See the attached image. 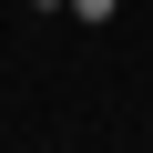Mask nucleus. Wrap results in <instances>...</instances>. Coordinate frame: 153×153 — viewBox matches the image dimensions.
Returning a JSON list of instances; mask_svg holds the SVG:
<instances>
[{
    "label": "nucleus",
    "instance_id": "f257e3e1",
    "mask_svg": "<svg viewBox=\"0 0 153 153\" xmlns=\"http://www.w3.org/2000/svg\"><path fill=\"white\" fill-rule=\"evenodd\" d=\"M112 10H123V0H71V21H92V31H102Z\"/></svg>",
    "mask_w": 153,
    "mask_h": 153
}]
</instances>
